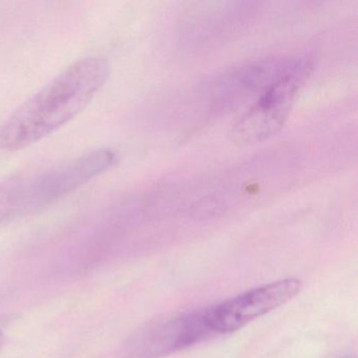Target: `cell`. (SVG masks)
Listing matches in <instances>:
<instances>
[{"label":"cell","instance_id":"cell-1","mask_svg":"<svg viewBox=\"0 0 358 358\" xmlns=\"http://www.w3.org/2000/svg\"><path fill=\"white\" fill-rule=\"evenodd\" d=\"M110 75V62L101 56L73 62L3 123L0 150H24L68 124L92 103Z\"/></svg>","mask_w":358,"mask_h":358},{"label":"cell","instance_id":"cell-2","mask_svg":"<svg viewBox=\"0 0 358 358\" xmlns=\"http://www.w3.org/2000/svg\"><path fill=\"white\" fill-rule=\"evenodd\" d=\"M312 70L313 62L307 56L286 60L252 106L234 123V141L248 145L276 135L288 120L295 98Z\"/></svg>","mask_w":358,"mask_h":358},{"label":"cell","instance_id":"cell-3","mask_svg":"<svg viewBox=\"0 0 358 358\" xmlns=\"http://www.w3.org/2000/svg\"><path fill=\"white\" fill-rule=\"evenodd\" d=\"M119 162L117 150L100 148L85 152L62 164L34 176H24L22 181V215L47 208L72 194L92 180L103 175Z\"/></svg>","mask_w":358,"mask_h":358},{"label":"cell","instance_id":"cell-4","mask_svg":"<svg viewBox=\"0 0 358 358\" xmlns=\"http://www.w3.org/2000/svg\"><path fill=\"white\" fill-rule=\"evenodd\" d=\"M208 308L144 324L123 343L119 358H162L213 336Z\"/></svg>","mask_w":358,"mask_h":358},{"label":"cell","instance_id":"cell-5","mask_svg":"<svg viewBox=\"0 0 358 358\" xmlns=\"http://www.w3.org/2000/svg\"><path fill=\"white\" fill-rule=\"evenodd\" d=\"M303 289L295 278H282L247 291L219 305L208 307V324L213 334H227L292 301Z\"/></svg>","mask_w":358,"mask_h":358},{"label":"cell","instance_id":"cell-6","mask_svg":"<svg viewBox=\"0 0 358 358\" xmlns=\"http://www.w3.org/2000/svg\"><path fill=\"white\" fill-rule=\"evenodd\" d=\"M6 343V337L5 335H3V330L0 329V352H1V350L3 349V345H5Z\"/></svg>","mask_w":358,"mask_h":358},{"label":"cell","instance_id":"cell-7","mask_svg":"<svg viewBox=\"0 0 358 358\" xmlns=\"http://www.w3.org/2000/svg\"><path fill=\"white\" fill-rule=\"evenodd\" d=\"M341 358H355V357H353V356H352V355H345V356H343V357H341Z\"/></svg>","mask_w":358,"mask_h":358}]
</instances>
